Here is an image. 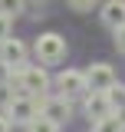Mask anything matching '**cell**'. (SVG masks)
<instances>
[{
  "label": "cell",
  "instance_id": "52a82bcc",
  "mask_svg": "<svg viewBox=\"0 0 125 132\" xmlns=\"http://www.w3.org/2000/svg\"><path fill=\"white\" fill-rule=\"evenodd\" d=\"M0 63H7V66H23V63H26V43L7 36V40L0 43Z\"/></svg>",
  "mask_w": 125,
  "mask_h": 132
},
{
  "label": "cell",
  "instance_id": "30bf717a",
  "mask_svg": "<svg viewBox=\"0 0 125 132\" xmlns=\"http://www.w3.org/2000/svg\"><path fill=\"white\" fill-rule=\"evenodd\" d=\"M26 132H59V122H53L46 116H36L30 126H26Z\"/></svg>",
  "mask_w": 125,
  "mask_h": 132
},
{
  "label": "cell",
  "instance_id": "277c9868",
  "mask_svg": "<svg viewBox=\"0 0 125 132\" xmlns=\"http://www.w3.org/2000/svg\"><path fill=\"white\" fill-rule=\"evenodd\" d=\"M56 89H59L62 96H69V99H82L89 93L86 73H79V69H62L59 76H56Z\"/></svg>",
  "mask_w": 125,
  "mask_h": 132
},
{
  "label": "cell",
  "instance_id": "3957f363",
  "mask_svg": "<svg viewBox=\"0 0 125 132\" xmlns=\"http://www.w3.org/2000/svg\"><path fill=\"white\" fill-rule=\"evenodd\" d=\"M40 99V116H46V119H53V122H69L73 119V99L69 96H36Z\"/></svg>",
  "mask_w": 125,
  "mask_h": 132
},
{
  "label": "cell",
  "instance_id": "9c48e42d",
  "mask_svg": "<svg viewBox=\"0 0 125 132\" xmlns=\"http://www.w3.org/2000/svg\"><path fill=\"white\" fill-rule=\"evenodd\" d=\"M92 132H125L122 112H109V116H102V119H95V122H92Z\"/></svg>",
  "mask_w": 125,
  "mask_h": 132
},
{
  "label": "cell",
  "instance_id": "6da1fadb",
  "mask_svg": "<svg viewBox=\"0 0 125 132\" xmlns=\"http://www.w3.org/2000/svg\"><path fill=\"white\" fill-rule=\"evenodd\" d=\"M33 53H36V63L56 66L66 60V40L59 33H40V40L33 43Z\"/></svg>",
  "mask_w": 125,
  "mask_h": 132
},
{
  "label": "cell",
  "instance_id": "7a4b0ae2",
  "mask_svg": "<svg viewBox=\"0 0 125 132\" xmlns=\"http://www.w3.org/2000/svg\"><path fill=\"white\" fill-rule=\"evenodd\" d=\"M7 116H10V122L30 126L33 119L40 116V99L30 96V93H13V99L7 102Z\"/></svg>",
  "mask_w": 125,
  "mask_h": 132
},
{
  "label": "cell",
  "instance_id": "5b68a950",
  "mask_svg": "<svg viewBox=\"0 0 125 132\" xmlns=\"http://www.w3.org/2000/svg\"><path fill=\"white\" fill-rule=\"evenodd\" d=\"M82 112H86V119H102V116L115 112L112 99H109V89H89L82 96Z\"/></svg>",
  "mask_w": 125,
  "mask_h": 132
},
{
  "label": "cell",
  "instance_id": "ba28073f",
  "mask_svg": "<svg viewBox=\"0 0 125 132\" xmlns=\"http://www.w3.org/2000/svg\"><path fill=\"white\" fill-rule=\"evenodd\" d=\"M99 16H102V23L112 27V30L122 27V23H125V0H105V7H102Z\"/></svg>",
  "mask_w": 125,
  "mask_h": 132
},
{
  "label": "cell",
  "instance_id": "8fae6325",
  "mask_svg": "<svg viewBox=\"0 0 125 132\" xmlns=\"http://www.w3.org/2000/svg\"><path fill=\"white\" fill-rule=\"evenodd\" d=\"M23 0H0V13H7V16H16V13H23Z\"/></svg>",
  "mask_w": 125,
  "mask_h": 132
},
{
  "label": "cell",
  "instance_id": "9a60e30c",
  "mask_svg": "<svg viewBox=\"0 0 125 132\" xmlns=\"http://www.w3.org/2000/svg\"><path fill=\"white\" fill-rule=\"evenodd\" d=\"M13 129V122H10V116L7 112H0V132H10Z\"/></svg>",
  "mask_w": 125,
  "mask_h": 132
},
{
  "label": "cell",
  "instance_id": "7c38bea8",
  "mask_svg": "<svg viewBox=\"0 0 125 132\" xmlns=\"http://www.w3.org/2000/svg\"><path fill=\"white\" fill-rule=\"evenodd\" d=\"M66 3H69L76 13H89V10L95 7V0H66Z\"/></svg>",
  "mask_w": 125,
  "mask_h": 132
},
{
  "label": "cell",
  "instance_id": "4fadbf2b",
  "mask_svg": "<svg viewBox=\"0 0 125 132\" xmlns=\"http://www.w3.org/2000/svg\"><path fill=\"white\" fill-rule=\"evenodd\" d=\"M10 27H13V16H7V13H0V43L10 36Z\"/></svg>",
  "mask_w": 125,
  "mask_h": 132
},
{
  "label": "cell",
  "instance_id": "8992f818",
  "mask_svg": "<svg viewBox=\"0 0 125 132\" xmlns=\"http://www.w3.org/2000/svg\"><path fill=\"white\" fill-rule=\"evenodd\" d=\"M86 82H89V89H112L115 86V69L109 63H92L86 69Z\"/></svg>",
  "mask_w": 125,
  "mask_h": 132
},
{
  "label": "cell",
  "instance_id": "5bb4252c",
  "mask_svg": "<svg viewBox=\"0 0 125 132\" xmlns=\"http://www.w3.org/2000/svg\"><path fill=\"white\" fill-rule=\"evenodd\" d=\"M112 33H115V50H119V53H125V23H122V27H115Z\"/></svg>",
  "mask_w": 125,
  "mask_h": 132
}]
</instances>
